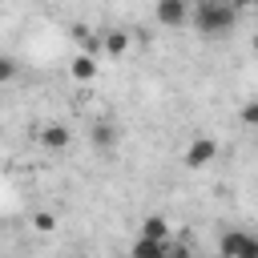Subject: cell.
Listing matches in <instances>:
<instances>
[{"label":"cell","instance_id":"obj_11","mask_svg":"<svg viewBox=\"0 0 258 258\" xmlns=\"http://www.w3.org/2000/svg\"><path fill=\"white\" fill-rule=\"evenodd\" d=\"M234 258H258V242H254V238H250V234H246V238H242V246H238V254H234Z\"/></svg>","mask_w":258,"mask_h":258},{"label":"cell","instance_id":"obj_4","mask_svg":"<svg viewBox=\"0 0 258 258\" xmlns=\"http://www.w3.org/2000/svg\"><path fill=\"white\" fill-rule=\"evenodd\" d=\"M169 242H157V238H137L129 246V258H165Z\"/></svg>","mask_w":258,"mask_h":258},{"label":"cell","instance_id":"obj_1","mask_svg":"<svg viewBox=\"0 0 258 258\" xmlns=\"http://www.w3.org/2000/svg\"><path fill=\"white\" fill-rule=\"evenodd\" d=\"M189 20H194V28L202 32V36H230L234 32V24H238V12L226 4V0H198V4H189Z\"/></svg>","mask_w":258,"mask_h":258},{"label":"cell","instance_id":"obj_6","mask_svg":"<svg viewBox=\"0 0 258 258\" xmlns=\"http://www.w3.org/2000/svg\"><path fill=\"white\" fill-rule=\"evenodd\" d=\"M69 73L77 77V81H93L97 77V56H89V52H81L73 64H69Z\"/></svg>","mask_w":258,"mask_h":258},{"label":"cell","instance_id":"obj_3","mask_svg":"<svg viewBox=\"0 0 258 258\" xmlns=\"http://www.w3.org/2000/svg\"><path fill=\"white\" fill-rule=\"evenodd\" d=\"M218 157V141H210V137H198L189 149H185V165L189 169H202V165H210Z\"/></svg>","mask_w":258,"mask_h":258},{"label":"cell","instance_id":"obj_12","mask_svg":"<svg viewBox=\"0 0 258 258\" xmlns=\"http://www.w3.org/2000/svg\"><path fill=\"white\" fill-rule=\"evenodd\" d=\"M12 77H16V60L0 52V85H4V81H12Z\"/></svg>","mask_w":258,"mask_h":258},{"label":"cell","instance_id":"obj_14","mask_svg":"<svg viewBox=\"0 0 258 258\" xmlns=\"http://www.w3.org/2000/svg\"><path fill=\"white\" fill-rule=\"evenodd\" d=\"M165 258H194V254H189L185 246H169V250H165Z\"/></svg>","mask_w":258,"mask_h":258},{"label":"cell","instance_id":"obj_13","mask_svg":"<svg viewBox=\"0 0 258 258\" xmlns=\"http://www.w3.org/2000/svg\"><path fill=\"white\" fill-rule=\"evenodd\" d=\"M242 121H246V125L258 121V101H246V105H242Z\"/></svg>","mask_w":258,"mask_h":258},{"label":"cell","instance_id":"obj_15","mask_svg":"<svg viewBox=\"0 0 258 258\" xmlns=\"http://www.w3.org/2000/svg\"><path fill=\"white\" fill-rule=\"evenodd\" d=\"M226 4H230V8H234V12H246V8H250V4H254V0H226Z\"/></svg>","mask_w":258,"mask_h":258},{"label":"cell","instance_id":"obj_7","mask_svg":"<svg viewBox=\"0 0 258 258\" xmlns=\"http://www.w3.org/2000/svg\"><path fill=\"white\" fill-rule=\"evenodd\" d=\"M40 141H44L48 149H64V145H69V129H64V125H44V129H40Z\"/></svg>","mask_w":258,"mask_h":258},{"label":"cell","instance_id":"obj_10","mask_svg":"<svg viewBox=\"0 0 258 258\" xmlns=\"http://www.w3.org/2000/svg\"><path fill=\"white\" fill-rule=\"evenodd\" d=\"M32 226H36L40 234H52V230H56V218H52V214H36V218H32Z\"/></svg>","mask_w":258,"mask_h":258},{"label":"cell","instance_id":"obj_5","mask_svg":"<svg viewBox=\"0 0 258 258\" xmlns=\"http://www.w3.org/2000/svg\"><path fill=\"white\" fill-rule=\"evenodd\" d=\"M101 48H105L109 56H125V52H129V32H121V28L105 32V36H101Z\"/></svg>","mask_w":258,"mask_h":258},{"label":"cell","instance_id":"obj_8","mask_svg":"<svg viewBox=\"0 0 258 258\" xmlns=\"http://www.w3.org/2000/svg\"><path fill=\"white\" fill-rule=\"evenodd\" d=\"M141 238H157V242H165V238H169V222L157 218V214L145 218V222H141Z\"/></svg>","mask_w":258,"mask_h":258},{"label":"cell","instance_id":"obj_2","mask_svg":"<svg viewBox=\"0 0 258 258\" xmlns=\"http://www.w3.org/2000/svg\"><path fill=\"white\" fill-rule=\"evenodd\" d=\"M189 4H194V0H157L153 16H157L165 28H177V24H185V20H189Z\"/></svg>","mask_w":258,"mask_h":258},{"label":"cell","instance_id":"obj_9","mask_svg":"<svg viewBox=\"0 0 258 258\" xmlns=\"http://www.w3.org/2000/svg\"><path fill=\"white\" fill-rule=\"evenodd\" d=\"M89 141H93V145H97V149H109V145H113V141H117V129H113V125H105V121H101V125H93V133H89Z\"/></svg>","mask_w":258,"mask_h":258},{"label":"cell","instance_id":"obj_16","mask_svg":"<svg viewBox=\"0 0 258 258\" xmlns=\"http://www.w3.org/2000/svg\"><path fill=\"white\" fill-rule=\"evenodd\" d=\"M69 258H85V254H69Z\"/></svg>","mask_w":258,"mask_h":258}]
</instances>
